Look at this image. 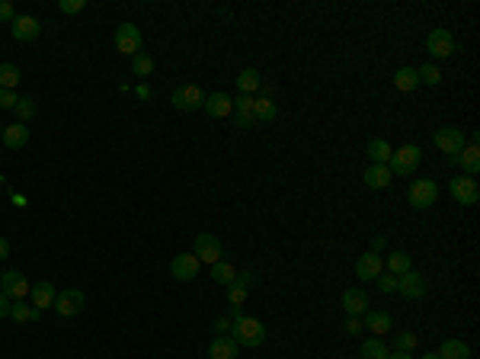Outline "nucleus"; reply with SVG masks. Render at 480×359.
Masks as SVG:
<instances>
[{
  "label": "nucleus",
  "instance_id": "obj_9",
  "mask_svg": "<svg viewBox=\"0 0 480 359\" xmlns=\"http://www.w3.org/2000/svg\"><path fill=\"white\" fill-rule=\"evenodd\" d=\"M116 48H119L122 55H138L141 52V29L135 26V23H122L119 29H116Z\"/></svg>",
  "mask_w": 480,
  "mask_h": 359
},
{
  "label": "nucleus",
  "instance_id": "obj_48",
  "mask_svg": "<svg viewBox=\"0 0 480 359\" xmlns=\"http://www.w3.org/2000/svg\"><path fill=\"white\" fill-rule=\"evenodd\" d=\"M7 257H10V240L0 238V260H7Z\"/></svg>",
  "mask_w": 480,
  "mask_h": 359
},
{
  "label": "nucleus",
  "instance_id": "obj_31",
  "mask_svg": "<svg viewBox=\"0 0 480 359\" xmlns=\"http://www.w3.org/2000/svg\"><path fill=\"white\" fill-rule=\"evenodd\" d=\"M413 269V257L406 254V250H394L388 257V273H394V276H404V273H410Z\"/></svg>",
  "mask_w": 480,
  "mask_h": 359
},
{
  "label": "nucleus",
  "instance_id": "obj_33",
  "mask_svg": "<svg viewBox=\"0 0 480 359\" xmlns=\"http://www.w3.org/2000/svg\"><path fill=\"white\" fill-rule=\"evenodd\" d=\"M131 71H135V77H151L154 74V58L148 52H138V55L131 58Z\"/></svg>",
  "mask_w": 480,
  "mask_h": 359
},
{
  "label": "nucleus",
  "instance_id": "obj_13",
  "mask_svg": "<svg viewBox=\"0 0 480 359\" xmlns=\"http://www.w3.org/2000/svg\"><path fill=\"white\" fill-rule=\"evenodd\" d=\"M378 273H384V260L378 257V254H362L359 260H356V276L362 279V283H375V276Z\"/></svg>",
  "mask_w": 480,
  "mask_h": 359
},
{
  "label": "nucleus",
  "instance_id": "obj_14",
  "mask_svg": "<svg viewBox=\"0 0 480 359\" xmlns=\"http://www.w3.org/2000/svg\"><path fill=\"white\" fill-rule=\"evenodd\" d=\"M199 260H195V254H179V257H173V263H170V273H173L179 283H189V279L199 276Z\"/></svg>",
  "mask_w": 480,
  "mask_h": 359
},
{
  "label": "nucleus",
  "instance_id": "obj_5",
  "mask_svg": "<svg viewBox=\"0 0 480 359\" xmlns=\"http://www.w3.org/2000/svg\"><path fill=\"white\" fill-rule=\"evenodd\" d=\"M433 141L439 151H445V154H461L464 145H468V135H464L461 129H455V125H445V129H435Z\"/></svg>",
  "mask_w": 480,
  "mask_h": 359
},
{
  "label": "nucleus",
  "instance_id": "obj_42",
  "mask_svg": "<svg viewBox=\"0 0 480 359\" xmlns=\"http://www.w3.org/2000/svg\"><path fill=\"white\" fill-rule=\"evenodd\" d=\"M13 19H17L13 3H10V0H0V23H13Z\"/></svg>",
  "mask_w": 480,
  "mask_h": 359
},
{
  "label": "nucleus",
  "instance_id": "obj_51",
  "mask_svg": "<svg viewBox=\"0 0 480 359\" xmlns=\"http://www.w3.org/2000/svg\"><path fill=\"white\" fill-rule=\"evenodd\" d=\"M423 359H439V353H426V356Z\"/></svg>",
  "mask_w": 480,
  "mask_h": 359
},
{
  "label": "nucleus",
  "instance_id": "obj_38",
  "mask_svg": "<svg viewBox=\"0 0 480 359\" xmlns=\"http://www.w3.org/2000/svg\"><path fill=\"white\" fill-rule=\"evenodd\" d=\"M375 286H378L381 295L397 292V276H394V273H378V276H375Z\"/></svg>",
  "mask_w": 480,
  "mask_h": 359
},
{
  "label": "nucleus",
  "instance_id": "obj_27",
  "mask_svg": "<svg viewBox=\"0 0 480 359\" xmlns=\"http://www.w3.org/2000/svg\"><path fill=\"white\" fill-rule=\"evenodd\" d=\"M439 359H471V347L464 340H445L439 347Z\"/></svg>",
  "mask_w": 480,
  "mask_h": 359
},
{
  "label": "nucleus",
  "instance_id": "obj_3",
  "mask_svg": "<svg viewBox=\"0 0 480 359\" xmlns=\"http://www.w3.org/2000/svg\"><path fill=\"white\" fill-rule=\"evenodd\" d=\"M406 199H410L413 209H429L439 199V186H435V180H413L410 189H406Z\"/></svg>",
  "mask_w": 480,
  "mask_h": 359
},
{
  "label": "nucleus",
  "instance_id": "obj_46",
  "mask_svg": "<svg viewBox=\"0 0 480 359\" xmlns=\"http://www.w3.org/2000/svg\"><path fill=\"white\" fill-rule=\"evenodd\" d=\"M346 334H352V337L362 334V321H359V318H349V321H346Z\"/></svg>",
  "mask_w": 480,
  "mask_h": 359
},
{
  "label": "nucleus",
  "instance_id": "obj_49",
  "mask_svg": "<svg viewBox=\"0 0 480 359\" xmlns=\"http://www.w3.org/2000/svg\"><path fill=\"white\" fill-rule=\"evenodd\" d=\"M384 250V238H375L371 240V254H381Z\"/></svg>",
  "mask_w": 480,
  "mask_h": 359
},
{
  "label": "nucleus",
  "instance_id": "obj_22",
  "mask_svg": "<svg viewBox=\"0 0 480 359\" xmlns=\"http://www.w3.org/2000/svg\"><path fill=\"white\" fill-rule=\"evenodd\" d=\"M55 286L52 283H32V289H29V298H32V305H36L39 311H45V308H52L55 305Z\"/></svg>",
  "mask_w": 480,
  "mask_h": 359
},
{
  "label": "nucleus",
  "instance_id": "obj_19",
  "mask_svg": "<svg viewBox=\"0 0 480 359\" xmlns=\"http://www.w3.org/2000/svg\"><path fill=\"white\" fill-rule=\"evenodd\" d=\"M458 164L464 167V176H477L480 174V147H477V139H471L464 145V151L458 154Z\"/></svg>",
  "mask_w": 480,
  "mask_h": 359
},
{
  "label": "nucleus",
  "instance_id": "obj_2",
  "mask_svg": "<svg viewBox=\"0 0 480 359\" xmlns=\"http://www.w3.org/2000/svg\"><path fill=\"white\" fill-rule=\"evenodd\" d=\"M419 161H423V151L416 145H404L400 151L391 154L388 170H391V176H410L416 167H419Z\"/></svg>",
  "mask_w": 480,
  "mask_h": 359
},
{
  "label": "nucleus",
  "instance_id": "obj_6",
  "mask_svg": "<svg viewBox=\"0 0 480 359\" xmlns=\"http://www.w3.org/2000/svg\"><path fill=\"white\" fill-rule=\"evenodd\" d=\"M426 52L433 58H452L458 52V42H455V36L448 29H433L429 39H426Z\"/></svg>",
  "mask_w": 480,
  "mask_h": 359
},
{
  "label": "nucleus",
  "instance_id": "obj_15",
  "mask_svg": "<svg viewBox=\"0 0 480 359\" xmlns=\"http://www.w3.org/2000/svg\"><path fill=\"white\" fill-rule=\"evenodd\" d=\"M202 110L212 116V119H228L234 112V100L228 96V93H208L202 103Z\"/></svg>",
  "mask_w": 480,
  "mask_h": 359
},
{
  "label": "nucleus",
  "instance_id": "obj_23",
  "mask_svg": "<svg viewBox=\"0 0 480 359\" xmlns=\"http://www.w3.org/2000/svg\"><path fill=\"white\" fill-rule=\"evenodd\" d=\"M391 324H394V321H391L388 311H371V308H369V311L362 314V327H369L371 334H388Z\"/></svg>",
  "mask_w": 480,
  "mask_h": 359
},
{
  "label": "nucleus",
  "instance_id": "obj_20",
  "mask_svg": "<svg viewBox=\"0 0 480 359\" xmlns=\"http://www.w3.org/2000/svg\"><path fill=\"white\" fill-rule=\"evenodd\" d=\"M3 147H10V151H19V147H26L29 141V129L23 125V122H13V125H3Z\"/></svg>",
  "mask_w": 480,
  "mask_h": 359
},
{
  "label": "nucleus",
  "instance_id": "obj_1",
  "mask_svg": "<svg viewBox=\"0 0 480 359\" xmlns=\"http://www.w3.org/2000/svg\"><path fill=\"white\" fill-rule=\"evenodd\" d=\"M231 337L237 340V347H263L266 343V327H263V321H257V318H247V314L240 311V308H231Z\"/></svg>",
  "mask_w": 480,
  "mask_h": 359
},
{
  "label": "nucleus",
  "instance_id": "obj_32",
  "mask_svg": "<svg viewBox=\"0 0 480 359\" xmlns=\"http://www.w3.org/2000/svg\"><path fill=\"white\" fill-rule=\"evenodd\" d=\"M19 77H23L19 68L10 65V61H3V65H0V90H13V87L19 83Z\"/></svg>",
  "mask_w": 480,
  "mask_h": 359
},
{
  "label": "nucleus",
  "instance_id": "obj_7",
  "mask_svg": "<svg viewBox=\"0 0 480 359\" xmlns=\"http://www.w3.org/2000/svg\"><path fill=\"white\" fill-rule=\"evenodd\" d=\"M448 193H452L455 203H461V205H477V199H480V189H477L474 176H455V180H448Z\"/></svg>",
  "mask_w": 480,
  "mask_h": 359
},
{
  "label": "nucleus",
  "instance_id": "obj_39",
  "mask_svg": "<svg viewBox=\"0 0 480 359\" xmlns=\"http://www.w3.org/2000/svg\"><path fill=\"white\" fill-rule=\"evenodd\" d=\"M416 74H419V83H429V87H435V83L442 81V71L435 65H423V68H416Z\"/></svg>",
  "mask_w": 480,
  "mask_h": 359
},
{
  "label": "nucleus",
  "instance_id": "obj_30",
  "mask_svg": "<svg viewBox=\"0 0 480 359\" xmlns=\"http://www.w3.org/2000/svg\"><path fill=\"white\" fill-rule=\"evenodd\" d=\"M391 350L388 343L381 340V337H369V340H362V359H388Z\"/></svg>",
  "mask_w": 480,
  "mask_h": 359
},
{
  "label": "nucleus",
  "instance_id": "obj_29",
  "mask_svg": "<svg viewBox=\"0 0 480 359\" xmlns=\"http://www.w3.org/2000/svg\"><path fill=\"white\" fill-rule=\"evenodd\" d=\"M394 87H397L400 93H413L416 87H419V74H416V68H400V71L394 74Z\"/></svg>",
  "mask_w": 480,
  "mask_h": 359
},
{
  "label": "nucleus",
  "instance_id": "obj_25",
  "mask_svg": "<svg viewBox=\"0 0 480 359\" xmlns=\"http://www.w3.org/2000/svg\"><path fill=\"white\" fill-rule=\"evenodd\" d=\"M365 154L371 157V164H388L391 154H394V147L388 145V139H371L369 147H365Z\"/></svg>",
  "mask_w": 480,
  "mask_h": 359
},
{
  "label": "nucleus",
  "instance_id": "obj_24",
  "mask_svg": "<svg viewBox=\"0 0 480 359\" xmlns=\"http://www.w3.org/2000/svg\"><path fill=\"white\" fill-rule=\"evenodd\" d=\"M259 87H263V74H259L257 68H243V71L237 74V90H240V93L253 96Z\"/></svg>",
  "mask_w": 480,
  "mask_h": 359
},
{
  "label": "nucleus",
  "instance_id": "obj_21",
  "mask_svg": "<svg viewBox=\"0 0 480 359\" xmlns=\"http://www.w3.org/2000/svg\"><path fill=\"white\" fill-rule=\"evenodd\" d=\"M362 183L369 186V189H384V186H391L388 164H369V170L362 174Z\"/></svg>",
  "mask_w": 480,
  "mask_h": 359
},
{
  "label": "nucleus",
  "instance_id": "obj_26",
  "mask_svg": "<svg viewBox=\"0 0 480 359\" xmlns=\"http://www.w3.org/2000/svg\"><path fill=\"white\" fill-rule=\"evenodd\" d=\"M253 119L257 122H276L279 119V106L269 96H257V103H253Z\"/></svg>",
  "mask_w": 480,
  "mask_h": 359
},
{
  "label": "nucleus",
  "instance_id": "obj_12",
  "mask_svg": "<svg viewBox=\"0 0 480 359\" xmlns=\"http://www.w3.org/2000/svg\"><path fill=\"white\" fill-rule=\"evenodd\" d=\"M426 276L423 273H416V269H410V273H404V276H397V292L404 295V298H423L426 295Z\"/></svg>",
  "mask_w": 480,
  "mask_h": 359
},
{
  "label": "nucleus",
  "instance_id": "obj_10",
  "mask_svg": "<svg viewBox=\"0 0 480 359\" xmlns=\"http://www.w3.org/2000/svg\"><path fill=\"white\" fill-rule=\"evenodd\" d=\"M29 279L23 276V273H17V269H7L3 276H0V292L10 295V302H23L29 295Z\"/></svg>",
  "mask_w": 480,
  "mask_h": 359
},
{
  "label": "nucleus",
  "instance_id": "obj_54",
  "mask_svg": "<svg viewBox=\"0 0 480 359\" xmlns=\"http://www.w3.org/2000/svg\"><path fill=\"white\" fill-rule=\"evenodd\" d=\"M0 157H3V154H0Z\"/></svg>",
  "mask_w": 480,
  "mask_h": 359
},
{
  "label": "nucleus",
  "instance_id": "obj_8",
  "mask_svg": "<svg viewBox=\"0 0 480 359\" xmlns=\"http://www.w3.org/2000/svg\"><path fill=\"white\" fill-rule=\"evenodd\" d=\"M193 254H195L199 263L215 267V263L224 257V247H221V240L215 238V234H199V238H195V250H193Z\"/></svg>",
  "mask_w": 480,
  "mask_h": 359
},
{
  "label": "nucleus",
  "instance_id": "obj_47",
  "mask_svg": "<svg viewBox=\"0 0 480 359\" xmlns=\"http://www.w3.org/2000/svg\"><path fill=\"white\" fill-rule=\"evenodd\" d=\"M10 305H13L10 302V295L0 292V318H10Z\"/></svg>",
  "mask_w": 480,
  "mask_h": 359
},
{
  "label": "nucleus",
  "instance_id": "obj_36",
  "mask_svg": "<svg viewBox=\"0 0 480 359\" xmlns=\"http://www.w3.org/2000/svg\"><path fill=\"white\" fill-rule=\"evenodd\" d=\"M13 110H17V119L23 122V125H26V122L32 119V116H36V100H32V96H19Z\"/></svg>",
  "mask_w": 480,
  "mask_h": 359
},
{
  "label": "nucleus",
  "instance_id": "obj_53",
  "mask_svg": "<svg viewBox=\"0 0 480 359\" xmlns=\"http://www.w3.org/2000/svg\"><path fill=\"white\" fill-rule=\"evenodd\" d=\"M0 183H3V176H0Z\"/></svg>",
  "mask_w": 480,
  "mask_h": 359
},
{
  "label": "nucleus",
  "instance_id": "obj_44",
  "mask_svg": "<svg viewBox=\"0 0 480 359\" xmlns=\"http://www.w3.org/2000/svg\"><path fill=\"white\" fill-rule=\"evenodd\" d=\"M17 100H19V96L13 90H0V110H13Z\"/></svg>",
  "mask_w": 480,
  "mask_h": 359
},
{
  "label": "nucleus",
  "instance_id": "obj_18",
  "mask_svg": "<svg viewBox=\"0 0 480 359\" xmlns=\"http://www.w3.org/2000/svg\"><path fill=\"white\" fill-rule=\"evenodd\" d=\"M39 32H42V23H39L36 17L13 19V39H17V42H32V39H39Z\"/></svg>",
  "mask_w": 480,
  "mask_h": 359
},
{
  "label": "nucleus",
  "instance_id": "obj_50",
  "mask_svg": "<svg viewBox=\"0 0 480 359\" xmlns=\"http://www.w3.org/2000/svg\"><path fill=\"white\" fill-rule=\"evenodd\" d=\"M388 359H413V353H394V350H391Z\"/></svg>",
  "mask_w": 480,
  "mask_h": 359
},
{
  "label": "nucleus",
  "instance_id": "obj_4",
  "mask_svg": "<svg viewBox=\"0 0 480 359\" xmlns=\"http://www.w3.org/2000/svg\"><path fill=\"white\" fill-rule=\"evenodd\" d=\"M173 106L179 112H195V110H202V103H205V93L195 87V83H179L173 90Z\"/></svg>",
  "mask_w": 480,
  "mask_h": 359
},
{
  "label": "nucleus",
  "instance_id": "obj_16",
  "mask_svg": "<svg viewBox=\"0 0 480 359\" xmlns=\"http://www.w3.org/2000/svg\"><path fill=\"white\" fill-rule=\"evenodd\" d=\"M237 340L228 337V334H218L212 343H208V359H237Z\"/></svg>",
  "mask_w": 480,
  "mask_h": 359
},
{
  "label": "nucleus",
  "instance_id": "obj_17",
  "mask_svg": "<svg viewBox=\"0 0 480 359\" xmlns=\"http://www.w3.org/2000/svg\"><path fill=\"white\" fill-rule=\"evenodd\" d=\"M342 308H346L349 318H359V314L369 311V295H365V289H346L342 292Z\"/></svg>",
  "mask_w": 480,
  "mask_h": 359
},
{
  "label": "nucleus",
  "instance_id": "obj_35",
  "mask_svg": "<svg viewBox=\"0 0 480 359\" xmlns=\"http://www.w3.org/2000/svg\"><path fill=\"white\" fill-rule=\"evenodd\" d=\"M388 350H394V353H413L416 350V334H394V340H391V347Z\"/></svg>",
  "mask_w": 480,
  "mask_h": 359
},
{
  "label": "nucleus",
  "instance_id": "obj_52",
  "mask_svg": "<svg viewBox=\"0 0 480 359\" xmlns=\"http://www.w3.org/2000/svg\"><path fill=\"white\" fill-rule=\"evenodd\" d=\"M0 139H3V125H0Z\"/></svg>",
  "mask_w": 480,
  "mask_h": 359
},
{
  "label": "nucleus",
  "instance_id": "obj_41",
  "mask_svg": "<svg viewBox=\"0 0 480 359\" xmlns=\"http://www.w3.org/2000/svg\"><path fill=\"white\" fill-rule=\"evenodd\" d=\"M253 103H257V96H247V93H240L237 100H234V112H253Z\"/></svg>",
  "mask_w": 480,
  "mask_h": 359
},
{
  "label": "nucleus",
  "instance_id": "obj_34",
  "mask_svg": "<svg viewBox=\"0 0 480 359\" xmlns=\"http://www.w3.org/2000/svg\"><path fill=\"white\" fill-rule=\"evenodd\" d=\"M234 276H237V269H234L228 260H218V263L212 267V279H215V283H221V286L234 283Z\"/></svg>",
  "mask_w": 480,
  "mask_h": 359
},
{
  "label": "nucleus",
  "instance_id": "obj_43",
  "mask_svg": "<svg viewBox=\"0 0 480 359\" xmlns=\"http://www.w3.org/2000/svg\"><path fill=\"white\" fill-rule=\"evenodd\" d=\"M58 7H61V13H80L87 7V0H61Z\"/></svg>",
  "mask_w": 480,
  "mask_h": 359
},
{
  "label": "nucleus",
  "instance_id": "obj_45",
  "mask_svg": "<svg viewBox=\"0 0 480 359\" xmlns=\"http://www.w3.org/2000/svg\"><path fill=\"white\" fill-rule=\"evenodd\" d=\"M234 279H237V283H240V286H253V283H257V273H253V269H240V273H237V276H234Z\"/></svg>",
  "mask_w": 480,
  "mask_h": 359
},
{
  "label": "nucleus",
  "instance_id": "obj_11",
  "mask_svg": "<svg viewBox=\"0 0 480 359\" xmlns=\"http://www.w3.org/2000/svg\"><path fill=\"white\" fill-rule=\"evenodd\" d=\"M61 318H77L83 311V292L80 289H65V292L55 295V305H52Z\"/></svg>",
  "mask_w": 480,
  "mask_h": 359
},
{
  "label": "nucleus",
  "instance_id": "obj_40",
  "mask_svg": "<svg viewBox=\"0 0 480 359\" xmlns=\"http://www.w3.org/2000/svg\"><path fill=\"white\" fill-rule=\"evenodd\" d=\"M231 119L237 129H253L257 125V119H253V112H231Z\"/></svg>",
  "mask_w": 480,
  "mask_h": 359
},
{
  "label": "nucleus",
  "instance_id": "obj_37",
  "mask_svg": "<svg viewBox=\"0 0 480 359\" xmlns=\"http://www.w3.org/2000/svg\"><path fill=\"white\" fill-rule=\"evenodd\" d=\"M247 292H250V289L240 286L237 279H234V283H228V305H231V308H240V305L247 302Z\"/></svg>",
  "mask_w": 480,
  "mask_h": 359
},
{
  "label": "nucleus",
  "instance_id": "obj_28",
  "mask_svg": "<svg viewBox=\"0 0 480 359\" xmlns=\"http://www.w3.org/2000/svg\"><path fill=\"white\" fill-rule=\"evenodd\" d=\"M10 318H13L17 324H26V321H39V318H42V311H39L36 305L13 302V305H10Z\"/></svg>",
  "mask_w": 480,
  "mask_h": 359
}]
</instances>
